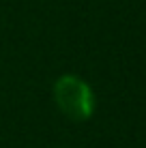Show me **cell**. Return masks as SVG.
I'll use <instances>...</instances> for the list:
<instances>
[{
	"mask_svg": "<svg viewBox=\"0 0 146 148\" xmlns=\"http://www.w3.org/2000/svg\"><path fill=\"white\" fill-rule=\"evenodd\" d=\"M54 99L62 114L71 120H88L95 112V95L77 75H60L54 84Z\"/></svg>",
	"mask_w": 146,
	"mask_h": 148,
	"instance_id": "6da1fadb",
	"label": "cell"
}]
</instances>
